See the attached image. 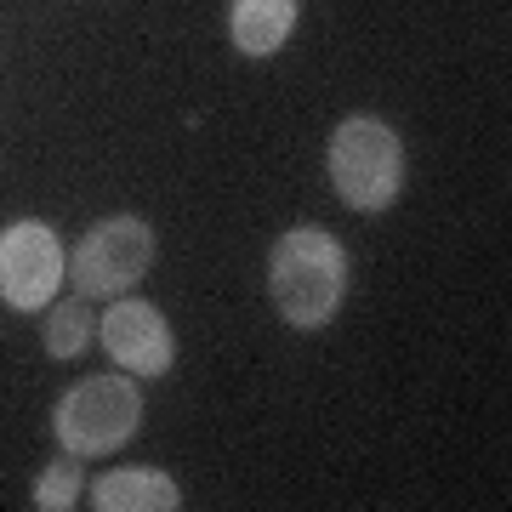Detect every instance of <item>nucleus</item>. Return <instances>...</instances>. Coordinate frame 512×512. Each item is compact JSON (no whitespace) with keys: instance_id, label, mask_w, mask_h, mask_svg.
I'll return each instance as SVG.
<instances>
[{"instance_id":"1","label":"nucleus","mask_w":512,"mask_h":512,"mask_svg":"<svg viewBox=\"0 0 512 512\" xmlns=\"http://www.w3.org/2000/svg\"><path fill=\"white\" fill-rule=\"evenodd\" d=\"M268 296L291 330H325L348 296V245L330 228H285L268 251Z\"/></svg>"},{"instance_id":"2","label":"nucleus","mask_w":512,"mask_h":512,"mask_svg":"<svg viewBox=\"0 0 512 512\" xmlns=\"http://www.w3.org/2000/svg\"><path fill=\"white\" fill-rule=\"evenodd\" d=\"M325 177L348 211H387L404 194V137L382 114H348L330 131Z\"/></svg>"},{"instance_id":"3","label":"nucleus","mask_w":512,"mask_h":512,"mask_svg":"<svg viewBox=\"0 0 512 512\" xmlns=\"http://www.w3.org/2000/svg\"><path fill=\"white\" fill-rule=\"evenodd\" d=\"M143 427V393H137V376L126 370H103V376H86L74 382L63 399L52 404V439L57 450L92 461V456H120Z\"/></svg>"},{"instance_id":"4","label":"nucleus","mask_w":512,"mask_h":512,"mask_svg":"<svg viewBox=\"0 0 512 512\" xmlns=\"http://www.w3.org/2000/svg\"><path fill=\"white\" fill-rule=\"evenodd\" d=\"M154 268V228L143 217H103L92 222L80 245L69 251V285L74 296H97V302H114V296H126L137 279Z\"/></svg>"},{"instance_id":"5","label":"nucleus","mask_w":512,"mask_h":512,"mask_svg":"<svg viewBox=\"0 0 512 512\" xmlns=\"http://www.w3.org/2000/svg\"><path fill=\"white\" fill-rule=\"evenodd\" d=\"M63 279H69V251L52 222L18 217L12 228H0V302L6 308L46 313Z\"/></svg>"},{"instance_id":"6","label":"nucleus","mask_w":512,"mask_h":512,"mask_svg":"<svg viewBox=\"0 0 512 512\" xmlns=\"http://www.w3.org/2000/svg\"><path fill=\"white\" fill-rule=\"evenodd\" d=\"M97 342L114 365L137 376V382H154L177 365V336H171V319H165L154 302L143 296H114L109 313L97 319Z\"/></svg>"},{"instance_id":"7","label":"nucleus","mask_w":512,"mask_h":512,"mask_svg":"<svg viewBox=\"0 0 512 512\" xmlns=\"http://www.w3.org/2000/svg\"><path fill=\"white\" fill-rule=\"evenodd\" d=\"M92 507L97 512H177L183 490L165 467H109L92 478Z\"/></svg>"},{"instance_id":"8","label":"nucleus","mask_w":512,"mask_h":512,"mask_svg":"<svg viewBox=\"0 0 512 512\" xmlns=\"http://www.w3.org/2000/svg\"><path fill=\"white\" fill-rule=\"evenodd\" d=\"M296 29V0H234L228 6V40L245 57H274Z\"/></svg>"},{"instance_id":"9","label":"nucleus","mask_w":512,"mask_h":512,"mask_svg":"<svg viewBox=\"0 0 512 512\" xmlns=\"http://www.w3.org/2000/svg\"><path fill=\"white\" fill-rule=\"evenodd\" d=\"M97 319H92V296H69V302H52L46 313V353L52 359H80L92 348Z\"/></svg>"},{"instance_id":"10","label":"nucleus","mask_w":512,"mask_h":512,"mask_svg":"<svg viewBox=\"0 0 512 512\" xmlns=\"http://www.w3.org/2000/svg\"><path fill=\"white\" fill-rule=\"evenodd\" d=\"M80 495H86V461L63 450V456H57L52 467L35 478V501H29V507H40V512H69V507H80Z\"/></svg>"}]
</instances>
